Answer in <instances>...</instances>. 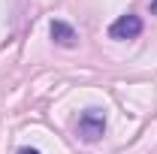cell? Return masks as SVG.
<instances>
[{
  "label": "cell",
  "instance_id": "obj_1",
  "mask_svg": "<svg viewBox=\"0 0 157 154\" xmlns=\"http://www.w3.org/2000/svg\"><path fill=\"white\" fill-rule=\"evenodd\" d=\"M76 130H78V139L85 142H97L100 136L106 133V115L100 109H85L76 121Z\"/></svg>",
  "mask_w": 157,
  "mask_h": 154
},
{
  "label": "cell",
  "instance_id": "obj_2",
  "mask_svg": "<svg viewBox=\"0 0 157 154\" xmlns=\"http://www.w3.org/2000/svg\"><path fill=\"white\" fill-rule=\"evenodd\" d=\"M139 33H142V18L139 15H130V12L109 24V37L112 39H136Z\"/></svg>",
  "mask_w": 157,
  "mask_h": 154
},
{
  "label": "cell",
  "instance_id": "obj_3",
  "mask_svg": "<svg viewBox=\"0 0 157 154\" xmlns=\"http://www.w3.org/2000/svg\"><path fill=\"white\" fill-rule=\"evenodd\" d=\"M52 39H55L58 45H63V48H73L78 33H76V27L67 24V21H52Z\"/></svg>",
  "mask_w": 157,
  "mask_h": 154
},
{
  "label": "cell",
  "instance_id": "obj_4",
  "mask_svg": "<svg viewBox=\"0 0 157 154\" xmlns=\"http://www.w3.org/2000/svg\"><path fill=\"white\" fill-rule=\"evenodd\" d=\"M18 154H42V151H36V148H21Z\"/></svg>",
  "mask_w": 157,
  "mask_h": 154
},
{
  "label": "cell",
  "instance_id": "obj_5",
  "mask_svg": "<svg viewBox=\"0 0 157 154\" xmlns=\"http://www.w3.org/2000/svg\"><path fill=\"white\" fill-rule=\"evenodd\" d=\"M151 12H154V15H157V0H151Z\"/></svg>",
  "mask_w": 157,
  "mask_h": 154
}]
</instances>
